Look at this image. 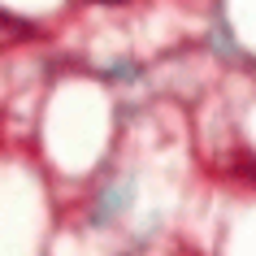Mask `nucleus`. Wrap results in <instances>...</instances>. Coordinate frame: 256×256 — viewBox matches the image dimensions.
I'll return each instance as SVG.
<instances>
[{
  "mask_svg": "<svg viewBox=\"0 0 256 256\" xmlns=\"http://www.w3.org/2000/svg\"><path fill=\"white\" fill-rule=\"evenodd\" d=\"M100 4H122V0H100Z\"/></svg>",
  "mask_w": 256,
  "mask_h": 256,
  "instance_id": "nucleus-1",
  "label": "nucleus"
}]
</instances>
